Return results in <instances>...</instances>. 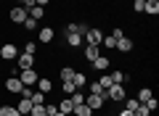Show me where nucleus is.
<instances>
[{
    "label": "nucleus",
    "mask_w": 159,
    "mask_h": 116,
    "mask_svg": "<svg viewBox=\"0 0 159 116\" xmlns=\"http://www.w3.org/2000/svg\"><path fill=\"white\" fill-rule=\"evenodd\" d=\"M19 79H21L24 87H34V84H37V79H40V74L34 71V69H24V71H19Z\"/></svg>",
    "instance_id": "obj_1"
},
{
    "label": "nucleus",
    "mask_w": 159,
    "mask_h": 116,
    "mask_svg": "<svg viewBox=\"0 0 159 116\" xmlns=\"http://www.w3.org/2000/svg\"><path fill=\"white\" fill-rule=\"evenodd\" d=\"M16 69H19V71H24V69H34V55L19 53L16 55Z\"/></svg>",
    "instance_id": "obj_2"
},
{
    "label": "nucleus",
    "mask_w": 159,
    "mask_h": 116,
    "mask_svg": "<svg viewBox=\"0 0 159 116\" xmlns=\"http://www.w3.org/2000/svg\"><path fill=\"white\" fill-rule=\"evenodd\" d=\"M16 55H19V48L13 42L0 45V58H6V61H16Z\"/></svg>",
    "instance_id": "obj_3"
},
{
    "label": "nucleus",
    "mask_w": 159,
    "mask_h": 116,
    "mask_svg": "<svg viewBox=\"0 0 159 116\" xmlns=\"http://www.w3.org/2000/svg\"><path fill=\"white\" fill-rule=\"evenodd\" d=\"M82 40H85L88 45H101V40H103V32H101L98 27H93V29H88V32H85V37H82Z\"/></svg>",
    "instance_id": "obj_4"
},
{
    "label": "nucleus",
    "mask_w": 159,
    "mask_h": 116,
    "mask_svg": "<svg viewBox=\"0 0 159 116\" xmlns=\"http://www.w3.org/2000/svg\"><path fill=\"white\" fill-rule=\"evenodd\" d=\"M8 19H11L13 24H24V19H27V8L13 6V8H11V13H8Z\"/></svg>",
    "instance_id": "obj_5"
},
{
    "label": "nucleus",
    "mask_w": 159,
    "mask_h": 116,
    "mask_svg": "<svg viewBox=\"0 0 159 116\" xmlns=\"http://www.w3.org/2000/svg\"><path fill=\"white\" fill-rule=\"evenodd\" d=\"M6 90H8V92H13V95H21L24 84H21V79H19V77H8L6 79Z\"/></svg>",
    "instance_id": "obj_6"
},
{
    "label": "nucleus",
    "mask_w": 159,
    "mask_h": 116,
    "mask_svg": "<svg viewBox=\"0 0 159 116\" xmlns=\"http://www.w3.org/2000/svg\"><path fill=\"white\" fill-rule=\"evenodd\" d=\"M85 105L90 111H98V108H103V98L101 95H85Z\"/></svg>",
    "instance_id": "obj_7"
},
{
    "label": "nucleus",
    "mask_w": 159,
    "mask_h": 116,
    "mask_svg": "<svg viewBox=\"0 0 159 116\" xmlns=\"http://www.w3.org/2000/svg\"><path fill=\"white\" fill-rule=\"evenodd\" d=\"M53 34H56V32H53L51 27H43V29H37V40H40V42H43V45L53 42Z\"/></svg>",
    "instance_id": "obj_8"
},
{
    "label": "nucleus",
    "mask_w": 159,
    "mask_h": 116,
    "mask_svg": "<svg viewBox=\"0 0 159 116\" xmlns=\"http://www.w3.org/2000/svg\"><path fill=\"white\" fill-rule=\"evenodd\" d=\"M27 16H29V19H34V21H40V19L45 16V8H43V6H32V8L27 11Z\"/></svg>",
    "instance_id": "obj_9"
},
{
    "label": "nucleus",
    "mask_w": 159,
    "mask_h": 116,
    "mask_svg": "<svg viewBox=\"0 0 159 116\" xmlns=\"http://www.w3.org/2000/svg\"><path fill=\"white\" fill-rule=\"evenodd\" d=\"M48 95L45 92H40V90H32V95H29V100H32V105H43V103H48Z\"/></svg>",
    "instance_id": "obj_10"
},
{
    "label": "nucleus",
    "mask_w": 159,
    "mask_h": 116,
    "mask_svg": "<svg viewBox=\"0 0 159 116\" xmlns=\"http://www.w3.org/2000/svg\"><path fill=\"white\" fill-rule=\"evenodd\" d=\"M117 50L130 53V50H133V40H130V37H119V40H117Z\"/></svg>",
    "instance_id": "obj_11"
},
{
    "label": "nucleus",
    "mask_w": 159,
    "mask_h": 116,
    "mask_svg": "<svg viewBox=\"0 0 159 116\" xmlns=\"http://www.w3.org/2000/svg\"><path fill=\"white\" fill-rule=\"evenodd\" d=\"M34 87H37L40 92H45V95H48V92H51V90H53V82H51V79H43V77H40Z\"/></svg>",
    "instance_id": "obj_12"
},
{
    "label": "nucleus",
    "mask_w": 159,
    "mask_h": 116,
    "mask_svg": "<svg viewBox=\"0 0 159 116\" xmlns=\"http://www.w3.org/2000/svg\"><path fill=\"white\" fill-rule=\"evenodd\" d=\"M72 82H74V87H77V90H82V87H85V84H88V77H85V74H82V71H74Z\"/></svg>",
    "instance_id": "obj_13"
},
{
    "label": "nucleus",
    "mask_w": 159,
    "mask_h": 116,
    "mask_svg": "<svg viewBox=\"0 0 159 116\" xmlns=\"http://www.w3.org/2000/svg\"><path fill=\"white\" fill-rule=\"evenodd\" d=\"M98 58V45H85V61H96Z\"/></svg>",
    "instance_id": "obj_14"
},
{
    "label": "nucleus",
    "mask_w": 159,
    "mask_h": 116,
    "mask_svg": "<svg viewBox=\"0 0 159 116\" xmlns=\"http://www.w3.org/2000/svg\"><path fill=\"white\" fill-rule=\"evenodd\" d=\"M16 111H19V114H29V111H32V100H29V98H21V100L16 103Z\"/></svg>",
    "instance_id": "obj_15"
},
{
    "label": "nucleus",
    "mask_w": 159,
    "mask_h": 116,
    "mask_svg": "<svg viewBox=\"0 0 159 116\" xmlns=\"http://www.w3.org/2000/svg\"><path fill=\"white\" fill-rule=\"evenodd\" d=\"M143 13H148V16H157V13H159V0L146 3V6H143Z\"/></svg>",
    "instance_id": "obj_16"
},
{
    "label": "nucleus",
    "mask_w": 159,
    "mask_h": 116,
    "mask_svg": "<svg viewBox=\"0 0 159 116\" xmlns=\"http://www.w3.org/2000/svg\"><path fill=\"white\" fill-rule=\"evenodd\" d=\"M93 69H96V71H106V69H109V58H103V55H98L96 61H93Z\"/></svg>",
    "instance_id": "obj_17"
},
{
    "label": "nucleus",
    "mask_w": 159,
    "mask_h": 116,
    "mask_svg": "<svg viewBox=\"0 0 159 116\" xmlns=\"http://www.w3.org/2000/svg\"><path fill=\"white\" fill-rule=\"evenodd\" d=\"M58 111H61V114H66V116H72V111H74V103L72 100H61V103H58Z\"/></svg>",
    "instance_id": "obj_18"
},
{
    "label": "nucleus",
    "mask_w": 159,
    "mask_h": 116,
    "mask_svg": "<svg viewBox=\"0 0 159 116\" xmlns=\"http://www.w3.org/2000/svg\"><path fill=\"white\" fill-rule=\"evenodd\" d=\"M66 45L69 48H80L82 45V34H66Z\"/></svg>",
    "instance_id": "obj_19"
},
{
    "label": "nucleus",
    "mask_w": 159,
    "mask_h": 116,
    "mask_svg": "<svg viewBox=\"0 0 159 116\" xmlns=\"http://www.w3.org/2000/svg\"><path fill=\"white\" fill-rule=\"evenodd\" d=\"M109 79H111V84H122V82H125V71H119V69H114V71L109 74Z\"/></svg>",
    "instance_id": "obj_20"
},
{
    "label": "nucleus",
    "mask_w": 159,
    "mask_h": 116,
    "mask_svg": "<svg viewBox=\"0 0 159 116\" xmlns=\"http://www.w3.org/2000/svg\"><path fill=\"white\" fill-rule=\"evenodd\" d=\"M72 114H74V116H90V114H93V111H90V108H88V105H85V103H80V105H74V111H72Z\"/></svg>",
    "instance_id": "obj_21"
},
{
    "label": "nucleus",
    "mask_w": 159,
    "mask_h": 116,
    "mask_svg": "<svg viewBox=\"0 0 159 116\" xmlns=\"http://www.w3.org/2000/svg\"><path fill=\"white\" fill-rule=\"evenodd\" d=\"M0 116H19L16 105H0Z\"/></svg>",
    "instance_id": "obj_22"
},
{
    "label": "nucleus",
    "mask_w": 159,
    "mask_h": 116,
    "mask_svg": "<svg viewBox=\"0 0 159 116\" xmlns=\"http://www.w3.org/2000/svg\"><path fill=\"white\" fill-rule=\"evenodd\" d=\"M21 27L27 29V32H37V29H40V27H37V21H34V19H29V16L24 19V24H21Z\"/></svg>",
    "instance_id": "obj_23"
},
{
    "label": "nucleus",
    "mask_w": 159,
    "mask_h": 116,
    "mask_svg": "<svg viewBox=\"0 0 159 116\" xmlns=\"http://www.w3.org/2000/svg\"><path fill=\"white\" fill-rule=\"evenodd\" d=\"M151 98H154V92L148 87H143L141 92H138V103H146V100H151Z\"/></svg>",
    "instance_id": "obj_24"
},
{
    "label": "nucleus",
    "mask_w": 159,
    "mask_h": 116,
    "mask_svg": "<svg viewBox=\"0 0 159 116\" xmlns=\"http://www.w3.org/2000/svg\"><path fill=\"white\" fill-rule=\"evenodd\" d=\"M88 84H90V95H103V87L98 84V79H93V82L88 79Z\"/></svg>",
    "instance_id": "obj_25"
},
{
    "label": "nucleus",
    "mask_w": 159,
    "mask_h": 116,
    "mask_svg": "<svg viewBox=\"0 0 159 116\" xmlns=\"http://www.w3.org/2000/svg\"><path fill=\"white\" fill-rule=\"evenodd\" d=\"M101 45H103V48H109V50H114V48H117V37H103Z\"/></svg>",
    "instance_id": "obj_26"
},
{
    "label": "nucleus",
    "mask_w": 159,
    "mask_h": 116,
    "mask_svg": "<svg viewBox=\"0 0 159 116\" xmlns=\"http://www.w3.org/2000/svg\"><path fill=\"white\" fill-rule=\"evenodd\" d=\"M61 90H64L66 95H72V92H74L77 87H74V82H72V79H66V82H61Z\"/></svg>",
    "instance_id": "obj_27"
},
{
    "label": "nucleus",
    "mask_w": 159,
    "mask_h": 116,
    "mask_svg": "<svg viewBox=\"0 0 159 116\" xmlns=\"http://www.w3.org/2000/svg\"><path fill=\"white\" fill-rule=\"evenodd\" d=\"M24 53H29V55H34V53H37V42H34V40H29V42L24 45Z\"/></svg>",
    "instance_id": "obj_28"
},
{
    "label": "nucleus",
    "mask_w": 159,
    "mask_h": 116,
    "mask_svg": "<svg viewBox=\"0 0 159 116\" xmlns=\"http://www.w3.org/2000/svg\"><path fill=\"white\" fill-rule=\"evenodd\" d=\"M29 114H32V116H48V114H45V103H43V105H32Z\"/></svg>",
    "instance_id": "obj_29"
},
{
    "label": "nucleus",
    "mask_w": 159,
    "mask_h": 116,
    "mask_svg": "<svg viewBox=\"0 0 159 116\" xmlns=\"http://www.w3.org/2000/svg\"><path fill=\"white\" fill-rule=\"evenodd\" d=\"M72 77H74V69L64 66V69H61V82H66V79H72Z\"/></svg>",
    "instance_id": "obj_30"
},
{
    "label": "nucleus",
    "mask_w": 159,
    "mask_h": 116,
    "mask_svg": "<svg viewBox=\"0 0 159 116\" xmlns=\"http://www.w3.org/2000/svg\"><path fill=\"white\" fill-rule=\"evenodd\" d=\"M133 114H135V116H151V111H148V108H146V105H143V103H141V105H138V108H135V111H133Z\"/></svg>",
    "instance_id": "obj_31"
},
{
    "label": "nucleus",
    "mask_w": 159,
    "mask_h": 116,
    "mask_svg": "<svg viewBox=\"0 0 159 116\" xmlns=\"http://www.w3.org/2000/svg\"><path fill=\"white\" fill-rule=\"evenodd\" d=\"M45 114H48V116H56V114H58V105H56V103H45Z\"/></svg>",
    "instance_id": "obj_32"
},
{
    "label": "nucleus",
    "mask_w": 159,
    "mask_h": 116,
    "mask_svg": "<svg viewBox=\"0 0 159 116\" xmlns=\"http://www.w3.org/2000/svg\"><path fill=\"white\" fill-rule=\"evenodd\" d=\"M98 84H101L103 90H106V87H111V79H109V74H103V77H98Z\"/></svg>",
    "instance_id": "obj_33"
},
{
    "label": "nucleus",
    "mask_w": 159,
    "mask_h": 116,
    "mask_svg": "<svg viewBox=\"0 0 159 116\" xmlns=\"http://www.w3.org/2000/svg\"><path fill=\"white\" fill-rule=\"evenodd\" d=\"M143 6H146V0H133V11L143 13Z\"/></svg>",
    "instance_id": "obj_34"
},
{
    "label": "nucleus",
    "mask_w": 159,
    "mask_h": 116,
    "mask_svg": "<svg viewBox=\"0 0 159 116\" xmlns=\"http://www.w3.org/2000/svg\"><path fill=\"white\" fill-rule=\"evenodd\" d=\"M143 105H146L148 111H157V105H159V100H157V98H151V100H146V103H143Z\"/></svg>",
    "instance_id": "obj_35"
},
{
    "label": "nucleus",
    "mask_w": 159,
    "mask_h": 116,
    "mask_svg": "<svg viewBox=\"0 0 159 116\" xmlns=\"http://www.w3.org/2000/svg\"><path fill=\"white\" fill-rule=\"evenodd\" d=\"M138 105H141L138 100H125V111H135Z\"/></svg>",
    "instance_id": "obj_36"
},
{
    "label": "nucleus",
    "mask_w": 159,
    "mask_h": 116,
    "mask_svg": "<svg viewBox=\"0 0 159 116\" xmlns=\"http://www.w3.org/2000/svg\"><path fill=\"white\" fill-rule=\"evenodd\" d=\"M19 6H21V8H27V11H29V8H32V6H37V3H34V0H19Z\"/></svg>",
    "instance_id": "obj_37"
},
{
    "label": "nucleus",
    "mask_w": 159,
    "mask_h": 116,
    "mask_svg": "<svg viewBox=\"0 0 159 116\" xmlns=\"http://www.w3.org/2000/svg\"><path fill=\"white\" fill-rule=\"evenodd\" d=\"M34 3H37V6H43V8H45L48 3H51V0H34Z\"/></svg>",
    "instance_id": "obj_38"
},
{
    "label": "nucleus",
    "mask_w": 159,
    "mask_h": 116,
    "mask_svg": "<svg viewBox=\"0 0 159 116\" xmlns=\"http://www.w3.org/2000/svg\"><path fill=\"white\" fill-rule=\"evenodd\" d=\"M119 116H135V114H133V111H122Z\"/></svg>",
    "instance_id": "obj_39"
},
{
    "label": "nucleus",
    "mask_w": 159,
    "mask_h": 116,
    "mask_svg": "<svg viewBox=\"0 0 159 116\" xmlns=\"http://www.w3.org/2000/svg\"><path fill=\"white\" fill-rule=\"evenodd\" d=\"M56 116H66V114H61V111H58V114H56Z\"/></svg>",
    "instance_id": "obj_40"
},
{
    "label": "nucleus",
    "mask_w": 159,
    "mask_h": 116,
    "mask_svg": "<svg viewBox=\"0 0 159 116\" xmlns=\"http://www.w3.org/2000/svg\"><path fill=\"white\" fill-rule=\"evenodd\" d=\"M19 116H32V114H19Z\"/></svg>",
    "instance_id": "obj_41"
},
{
    "label": "nucleus",
    "mask_w": 159,
    "mask_h": 116,
    "mask_svg": "<svg viewBox=\"0 0 159 116\" xmlns=\"http://www.w3.org/2000/svg\"><path fill=\"white\" fill-rule=\"evenodd\" d=\"M146 3H151V0H146Z\"/></svg>",
    "instance_id": "obj_42"
}]
</instances>
